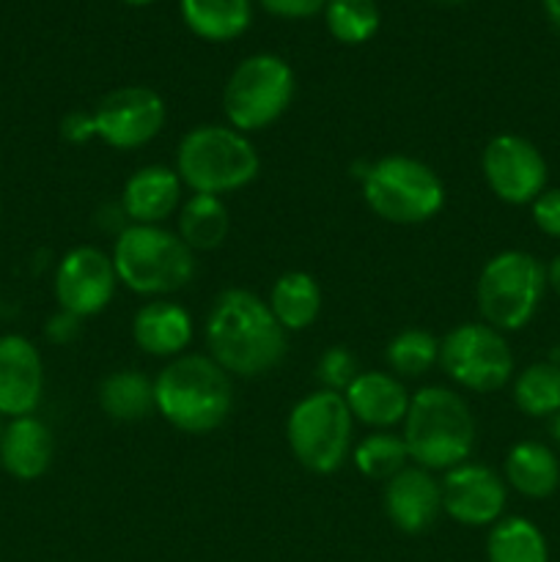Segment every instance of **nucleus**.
<instances>
[{"instance_id":"f257e3e1","label":"nucleus","mask_w":560,"mask_h":562,"mask_svg":"<svg viewBox=\"0 0 560 562\" xmlns=\"http://www.w3.org/2000/svg\"><path fill=\"white\" fill-rule=\"evenodd\" d=\"M269 302L247 289H225L206 316L209 357L228 376L256 379L280 366L289 349Z\"/></svg>"},{"instance_id":"f03ea898","label":"nucleus","mask_w":560,"mask_h":562,"mask_svg":"<svg viewBox=\"0 0 560 562\" xmlns=\"http://www.w3.org/2000/svg\"><path fill=\"white\" fill-rule=\"evenodd\" d=\"M154 409L184 434H209L234 409L231 376L206 355L173 357L154 379Z\"/></svg>"},{"instance_id":"7ed1b4c3","label":"nucleus","mask_w":560,"mask_h":562,"mask_svg":"<svg viewBox=\"0 0 560 562\" xmlns=\"http://www.w3.org/2000/svg\"><path fill=\"white\" fill-rule=\"evenodd\" d=\"M404 442L415 467L453 470L475 450V417L456 390L423 387L412 395L404 417Z\"/></svg>"},{"instance_id":"20e7f679","label":"nucleus","mask_w":560,"mask_h":562,"mask_svg":"<svg viewBox=\"0 0 560 562\" xmlns=\"http://www.w3.org/2000/svg\"><path fill=\"white\" fill-rule=\"evenodd\" d=\"M261 157L247 135L234 126L201 124L187 132L176 148L181 184L201 195H225L256 181Z\"/></svg>"},{"instance_id":"39448f33","label":"nucleus","mask_w":560,"mask_h":562,"mask_svg":"<svg viewBox=\"0 0 560 562\" xmlns=\"http://www.w3.org/2000/svg\"><path fill=\"white\" fill-rule=\"evenodd\" d=\"M113 267L119 283L141 296H165L184 289L195 274V256L179 234L163 225H126L115 236Z\"/></svg>"},{"instance_id":"423d86ee","label":"nucleus","mask_w":560,"mask_h":562,"mask_svg":"<svg viewBox=\"0 0 560 562\" xmlns=\"http://www.w3.org/2000/svg\"><path fill=\"white\" fill-rule=\"evenodd\" d=\"M362 198L384 223L421 225L445 206V184L434 168L406 154H390L362 173Z\"/></svg>"},{"instance_id":"0eeeda50","label":"nucleus","mask_w":560,"mask_h":562,"mask_svg":"<svg viewBox=\"0 0 560 562\" xmlns=\"http://www.w3.org/2000/svg\"><path fill=\"white\" fill-rule=\"evenodd\" d=\"M547 291V269L525 250H503L483 263L475 296L483 324L497 333H516L536 316Z\"/></svg>"},{"instance_id":"6e6552de","label":"nucleus","mask_w":560,"mask_h":562,"mask_svg":"<svg viewBox=\"0 0 560 562\" xmlns=\"http://www.w3.org/2000/svg\"><path fill=\"white\" fill-rule=\"evenodd\" d=\"M296 93L294 69L280 55L256 53L231 71L223 91L228 126L242 135L267 130L291 108Z\"/></svg>"},{"instance_id":"1a4fd4ad","label":"nucleus","mask_w":560,"mask_h":562,"mask_svg":"<svg viewBox=\"0 0 560 562\" xmlns=\"http://www.w3.org/2000/svg\"><path fill=\"white\" fill-rule=\"evenodd\" d=\"M351 417L346 398L333 390H316L296 401L285 420V439L305 470L333 475L351 453Z\"/></svg>"},{"instance_id":"9d476101","label":"nucleus","mask_w":560,"mask_h":562,"mask_svg":"<svg viewBox=\"0 0 560 562\" xmlns=\"http://www.w3.org/2000/svg\"><path fill=\"white\" fill-rule=\"evenodd\" d=\"M439 366L459 387L494 393L514 376L508 340L489 324H459L439 340Z\"/></svg>"},{"instance_id":"9b49d317","label":"nucleus","mask_w":560,"mask_h":562,"mask_svg":"<svg viewBox=\"0 0 560 562\" xmlns=\"http://www.w3.org/2000/svg\"><path fill=\"white\" fill-rule=\"evenodd\" d=\"M165 119H168L165 99L148 86H121L104 93L93 108L97 137L119 151L152 143L163 132Z\"/></svg>"},{"instance_id":"f8f14e48","label":"nucleus","mask_w":560,"mask_h":562,"mask_svg":"<svg viewBox=\"0 0 560 562\" xmlns=\"http://www.w3.org/2000/svg\"><path fill=\"white\" fill-rule=\"evenodd\" d=\"M481 170L489 190L511 206L533 203L547 190V162L530 140L519 135H497L481 154Z\"/></svg>"},{"instance_id":"ddd939ff","label":"nucleus","mask_w":560,"mask_h":562,"mask_svg":"<svg viewBox=\"0 0 560 562\" xmlns=\"http://www.w3.org/2000/svg\"><path fill=\"white\" fill-rule=\"evenodd\" d=\"M115 285H119V274H115L113 258L99 247H75L55 267V300L60 311L77 318L102 313L113 300Z\"/></svg>"},{"instance_id":"4468645a","label":"nucleus","mask_w":560,"mask_h":562,"mask_svg":"<svg viewBox=\"0 0 560 562\" xmlns=\"http://www.w3.org/2000/svg\"><path fill=\"white\" fill-rule=\"evenodd\" d=\"M439 486H443V510L464 527H486L500 521L508 499L503 477L492 467L470 464V461L445 472Z\"/></svg>"},{"instance_id":"2eb2a0df","label":"nucleus","mask_w":560,"mask_h":562,"mask_svg":"<svg viewBox=\"0 0 560 562\" xmlns=\"http://www.w3.org/2000/svg\"><path fill=\"white\" fill-rule=\"evenodd\" d=\"M44 362L22 335H0V417H27L42 404Z\"/></svg>"},{"instance_id":"dca6fc26","label":"nucleus","mask_w":560,"mask_h":562,"mask_svg":"<svg viewBox=\"0 0 560 562\" xmlns=\"http://www.w3.org/2000/svg\"><path fill=\"white\" fill-rule=\"evenodd\" d=\"M384 514L406 536H421L443 510V486L423 467H404L384 483Z\"/></svg>"},{"instance_id":"f3484780","label":"nucleus","mask_w":560,"mask_h":562,"mask_svg":"<svg viewBox=\"0 0 560 562\" xmlns=\"http://www.w3.org/2000/svg\"><path fill=\"white\" fill-rule=\"evenodd\" d=\"M351 417L377 431L404 423L412 395L399 376L384 371H360L344 393Z\"/></svg>"},{"instance_id":"a211bd4d","label":"nucleus","mask_w":560,"mask_h":562,"mask_svg":"<svg viewBox=\"0 0 560 562\" xmlns=\"http://www.w3.org/2000/svg\"><path fill=\"white\" fill-rule=\"evenodd\" d=\"M181 179L165 165H146L126 179L121 209L132 225H159L176 212L181 201Z\"/></svg>"},{"instance_id":"6ab92c4d","label":"nucleus","mask_w":560,"mask_h":562,"mask_svg":"<svg viewBox=\"0 0 560 562\" xmlns=\"http://www.w3.org/2000/svg\"><path fill=\"white\" fill-rule=\"evenodd\" d=\"M53 431L38 417H14L9 420V426H3L0 464L16 481H38L53 464Z\"/></svg>"},{"instance_id":"aec40b11","label":"nucleus","mask_w":560,"mask_h":562,"mask_svg":"<svg viewBox=\"0 0 560 562\" xmlns=\"http://www.w3.org/2000/svg\"><path fill=\"white\" fill-rule=\"evenodd\" d=\"M132 340L148 357H181L192 344V316L181 305L154 300L132 318Z\"/></svg>"},{"instance_id":"412c9836","label":"nucleus","mask_w":560,"mask_h":562,"mask_svg":"<svg viewBox=\"0 0 560 562\" xmlns=\"http://www.w3.org/2000/svg\"><path fill=\"white\" fill-rule=\"evenodd\" d=\"M179 11L192 36L214 44L245 36L253 22V0H179Z\"/></svg>"},{"instance_id":"4be33fe9","label":"nucleus","mask_w":560,"mask_h":562,"mask_svg":"<svg viewBox=\"0 0 560 562\" xmlns=\"http://www.w3.org/2000/svg\"><path fill=\"white\" fill-rule=\"evenodd\" d=\"M505 483L522 497L544 499L560 486V461L547 445L519 442L505 456Z\"/></svg>"},{"instance_id":"5701e85b","label":"nucleus","mask_w":560,"mask_h":562,"mask_svg":"<svg viewBox=\"0 0 560 562\" xmlns=\"http://www.w3.org/2000/svg\"><path fill=\"white\" fill-rule=\"evenodd\" d=\"M324 305L322 285L307 272H285L269 291V311L285 333H302L318 318Z\"/></svg>"},{"instance_id":"b1692460","label":"nucleus","mask_w":560,"mask_h":562,"mask_svg":"<svg viewBox=\"0 0 560 562\" xmlns=\"http://www.w3.org/2000/svg\"><path fill=\"white\" fill-rule=\"evenodd\" d=\"M99 406L115 423H141L154 409V379L135 368H121L99 384Z\"/></svg>"},{"instance_id":"393cba45","label":"nucleus","mask_w":560,"mask_h":562,"mask_svg":"<svg viewBox=\"0 0 560 562\" xmlns=\"http://www.w3.org/2000/svg\"><path fill=\"white\" fill-rule=\"evenodd\" d=\"M231 231L228 209H225L223 198L217 195H195L181 206L179 214V236L192 252H209L217 250L225 241Z\"/></svg>"},{"instance_id":"a878e982","label":"nucleus","mask_w":560,"mask_h":562,"mask_svg":"<svg viewBox=\"0 0 560 562\" xmlns=\"http://www.w3.org/2000/svg\"><path fill=\"white\" fill-rule=\"evenodd\" d=\"M489 562H549L544 532L522 516L494 521L486 538Z\"/></svg>"},{"instance_id":"bb28decb","label":"nucleus","mask_w":560,"mask_h":562,"mask_svg":"<svg viewBox=\"0 0 560 562\" xmlns=\"http://www.w3.org/2000/svg\"><path fill=\"white\" fill-rule=\"evenodd\" d=\"M324 25L335 42L357 47L377 36L382 14H379L377 0H327Z\"/></svg>"},{"instance_id":"cd10ccee","label":"nucleus","mask_w":560,"mask_h":562,"mask_svg":"<svg viewBox=\"0 0 560 562\" xmlns=\"http://www.w3.org/2000/svg\"><path fill=\"white\" fill-rule=\"evenodd\" d=\"M514 404L527 417H552L560 412V366L533 362L516 376Z\"/></svg>"},{"instance_id":"c85d7f7f","label":"nucleus","mask_w":560,"mask_h":562,"mask_svg":"<svg viewBox=\"0 0 560 562\" xmlns=\"http://www.w3.org/2000/svg\"><path fill=\"white\" fill-rule=\"evenodd\" d=\"M390 373L399 379H417L439 362V338L428 329L410 327L401 329L384 349Z\"/></svg>"},{"instance_id":"c756f323","label":"nucleus","mask_w":560,"mask_h":562,"mask_svg":"<svg viewBox=\"0 0 560 562\" xmlns=\"http://www.w3.org/2000/svg\"><path fill=\"white\" fill-rule=\"evenodd\" d=\"M351 461H355L360 475L388 483L390 477L404 470L406 461H410V450H406L404 437H399V434L377 431L357 442Z\"/></svg>"},{"instance_id":"7c9ffc66","label":"nucleus","mask_w":560,"mask_h":562,"mask_svg":"<svg viewBox=\"0 0 560 562\" xmlns=\"http://www.w3.org/2000/svg\"><path fill=\"white\" fill-rule=\"evenodd\" d=\"M357 373H360L357 357L346 346H329L316 362V379L322 382V390H333L340 395L355 382Z\"/></svg>"},{"instance_id":"2f4dec72","label":"nucleus","mask_w":560,"mask_h":562,"mask_svg":"<svg viewBox=\"0 0 560 562\" xmlns=\"http://www.w3.org/2000/svg\"><path fill=\"white\" fill-rule=\"evenodd\" d=\"M533 223L541 234L560 239V190H544L533 201Z\"/></svg>"},{"instance_id":"473e14b6","label":"nucleus","mask_w":560,"mask_h":562,"mask_svg":"<svg viewBox=\"0 0 560 562\" xmlns=\"http://www.w3.org/2000/svg\"><path fill=\"white\" fill-rule=\"evenodd\" d=\"M267 14L280 20H307V16L322 14L327 0H258Z\"/></svg>"},{"instance_id":"72a5a7b5","label":"nucleus","mask_w":560,"mask_h":562,"mask_svg":"<svg viewBox=\"0 0 560 562\" xmlns=\"http://www.w3.org/2000/svg\"><path fill=\"white\" fill-rule=\"evenodd\" d=\"M60 137L75 143V146L93 140L97 137L93 113H86V110H71V113H66L64 121H60Z\"/></svg>"},{"instance_id":"f704fd0d","label":"nucleus","mask_w":560,"mask_h":562,"mask_svg":"<svg viewBox=\"0 0 560 562\" xmlns=\"http://www.w3.org/2000/svg\"><path fill=\"white\" fill-rule=\"evenodd\" d=\"M80 318L71 316V313L60 311L55 313L53 318L47 322V338L53 340V344H69L71 338H77V333H80Z\"/></svg>"},{"instance_id":"c9c22d12","label":"nucleus","mask_w":560,"mask_h":562,"mask_svg":"<svg viewBox=\"0 0 560 562\" xmlns=\"http://www.w3.org/2000/svg\"><path fill=\"white\" fill-rule=\"evenodd\" d=\"M547 285L560 296V256H555L547 267Z\"/></svg>"},{"instance_id":"e433bc0d","label":"nucleus","mask_w":560,"mask_h":562,"mask_svg":"<svg viewBox=\"0 0 560 562\" xmlns=\"http://www.w3.org/2000/svg\"><path fill=\"white\" fill-rule=\"evenodd\" d=\"M541 5H544V14H547V20L560 31V0H541Z\"/></svg>"},{"instance_id":"4c0bfd02","label":"nucleus","mask_w":560,"mask_h":562,"mask_svg":"<svg viewBox=\"0 0 560 562\" xmlns=\"http://www.w3.org/2000/svg\"><path fill=\"white\" fill-rule=\"evenodd\" d=\"M549 431H552L555 442H558V448H560V412H555L552 415V426H549Z\"/></svg>"},{"instance_id":"58836bf2","label":"nucleus","mask_w":560,"mask_h":562,"mask_svg":"<svg viewBox=\"0 0 560 562\" xmlns=\"http://www.w3.org/2000/svg\"><path fill=\"white\" fill-rule=\"evenodd\" d=\"M121 3H126V5H148V3H154V0H121Z\"/></svg>"},{"instance_id":"ea45409f","label":"nucleus","mask_w":560,"mask_h":562,"mask_svg":"<svg viewBox=\"0 0 560 562\" xmlns=\"http://www.w3.org/2000/svg\"><path fill=\"white\" fill-rule=\"evenodd\" d=\"M437 3H464V0H437Z\"/></svg>"},{"instance_id":"a19ab883","label":"nucleus","mask_w":560,"mask_h":562,"mask_svg":"<svg viewBox=\"0 0 560 562\" xmlns=\"http://www.w3.org/2000/svg\"><path fill=\"white\" fill-rule=\"evenodd\" d=\"M0 437H3V423H0Z\"/></svg>"}]
</instances>
